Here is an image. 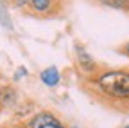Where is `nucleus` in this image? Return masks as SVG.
I'll return each instance as SVG.
<instances>
[{
	"label": "nucleus",
	"mask_w": 129,
	"mask_h": 128,
	"mask_svg": "<svg viewBox=\"0 0 129 128\" xmlns=\"http://www.w3.org/2000/svg\"><path fill=\"white\" fill-rule=\"evenodd\" d=\"M27 128H68L54 112L41 110L27 121Z\"/></svg>",
	"instance_id": "obj_2"
},
{
	"label": "nucleus",
	"mask_w": 129,
	"mask_h": 128,
	"mask_svg": "<svg viewBox=\"0 0 129 128\" xmlns=\"http://www.w3.org/2000/svg\"><path fill=\"white\" fill-rule=\"evenodd\" d=\"M120 52H122V54H125V56H129V42H127V43L122 47V49H120Z\"/></svg>",
	"instance_id": "obj_11"
},
{
	"label": "nucleus",
	"mask_w": 129,
	"mask_h": 128,
	"mask_svg": "<svg viewBox=\"0 0 129 128\" xmlns=\"http://www.w3.org/2000/svg\"><path fill=\"white\" fill-rule=\"evenodd\" d=\"M29 11L36 16H54L61 11V0H30Z\"/></svg>",
	"instance_id": "obj_3"
},
{
	"label": "nucleus",
	"mask_w": 129,
	"mask_h": 128,
	"mask_svg": "<svg viewBox=\"0 0 129 128\" xmlns=\"http://www.w3.org/2000/svg\"><path fill=\"white\" fill-rule=\"evenodd\" d=\"M72 128H77V126H72Z\"/></svg>",
	"instance_id": "obj_14"
},
{
	"label": "nucleus",
	"mask_w": 129,
	"mask_h": 128,
	"mask_svg": "<svg viewBox=\"0 0 129 128\" xmlns=\"http://www.w3.org/2000/svg\"><path fill=\"white\" fill-rule=\"evenodd\" d=\"M16 103V90L13 87L0 88V105H14Z\"/></svg>",
	"instance_id": "obj_7"
},
{
	"label": "nucleus",
	"mask_w": 129,
	"mask_h": 128,
	"mask_svg": "<svg viewBox=\"0 0 129 128\" xmlns=\"http://www.w3.org/2000/svg\"><path fill=\"white\" fill-rule=\"evenodd\" d=\"M88 87L91 92L102 96L104 99L129 105V70L127 69H109L99 70L88 76Z\"/></svg>",
	"instance_id": "obj_1"
},
{
	"label": "nucleus",
	"mask_w": 129,
	"mask_h": 128,
	"mask_svg": "<svg viewBox=\"0 0 129 128\" xmlns=\"http://www.w3.org/2000/svg\"><path fill=\"white\" fill-rule=\"evenodd\" d=\"M27 76V69L25 67H18L16 69V72H14V76H13V79L14 81H18V79H22V78H25Z\"/></svg>",
	"instance_id": "obj_10"
},
{
	"label": "nucleus",
	"mask_w": 129,
	"mask_h": 128,
	"mask_svg": "<svg viewBox=\"0 0 129 128\" xmlns=\"http://www.w3.org/2000/svg\"><path fill=\"white\" fill-rule=\"evenodd\" d=\"M125 128H129V124H127V126H125Z\"/></svg>",
	"instance_id": "obj_13"
},
{
	"label": "nucleus",
	"mask_w": 129,
	"mask_h": 128,
	"mask_svg": "<svg viewBox=\"0 0 129 128\" xmlns=\"http://www.w3.org/2000/svg\"><path fill=\"white\" fill-rule=\"evenodd\" d=\"M40 79H41V83H45L47 87L54 88V87H57L59 81H61V72H59L57 67L50 65V67H47V69H43V70L40 72Z\"/></svg>",
	"instance_id": "obj_5"
},
{
	"label": "nucleus",
	"mask_w": 129,
	"mask_h": 128,
	"mask_svg": "<svg viewBox=\"0 0 129 128\" xmlns=\"http://www.w3.org/2000/svg\"><path fill=\"white\" fill-rule=\"evenodd\" d=\"M104 6L115 7V9H127L129 7V0H101Z\"/></svg>",
	"instance_id": "obj_8"
},
{
	"label": "nucleus",
	"mask_w": 129,
	"mask_h": 128,
	"mask_svg": "<svg viewBox=\"0 0 129 128\" xmlns=\"http://www.w3.org/2000/svg\"><path fill=\"white\" fill-rule=\"evenodd\" d=\"M0 25L6 31H13V22L9 16V9H7L6 0H0Z\"/></svg>",
	"instance_id": "obj_6"
},
{
	"label": "nucleus",
	"mask_w": 129,
	"mask_h": 128,
	"mask_svg": "<svg viewBox=\"0 0 129 128\" xmlns=\"http://www.w3.org/2000/svg\"><path fill=\"white\" fill-rule=\"evenodd\" d=\"M29 2L30 0H11L13 7H16V9H29Z\"/></svg>",
	"instance_id": "obj_9"
},
{
	"label": "nucleus",
	"mask_w": 129,
	"mask_h": 128,
	"mask_svg": "<svg viewBox=\"0 0 129 128\" xmlns=\"http://www.w3.org/2000/svg\"><path fill=\"white\" fill-rule=\"evenodd\" d=\"M0 128H6V126H2V124H0Z\"/></svg>",
	"instance_id": "obj_12"
},
{
	"label": "nucleus",
	"mask_w": 129,
	"mask_h": 128,
	"mask_svg": "<svg viewBox=\"0 0 129 128\" xmlns=\"http://www.w3.org/2000/svg\"><path fill=\"white\" fill-rule=\"evenodd\" d=\"M74 51H75V61H77V65H79V69L83 70L84 74L93 76L95 72H99V65H97V61L91 58V54L84 49L83 45L75 43L74 45Z\"/></svg>",
	"instance_id": "obj_4"
}]
</instances>
